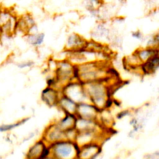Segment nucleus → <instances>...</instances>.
Wrapping results in <instances>:
<instances>
[{"instance_id": "nucleus-1", "label": "nucleus", "mask_w": 159, "mask_h": 159, "mask_svg": "<svg viewBox=\"0 0 159 159\" xmlns=\"http://www.w3.org/2000/svg\"><path fill=\"white\" fill-rule=\"evenodd\" d=\"M48 147L50 155L56 159H78L80 146L75 141L62 140Z\"/></svg>"}, {"instance_id": "nucleus-2", "label": "nucleus", "mask_w": 159, "mask_h": 159, "mask_svg": "<svg viewBox=\"0 0 159 159\" xmlns=\"http://www.w3.org/2000/svg\"><path fill=\"white\" fill-rule=\"evenodd\" d=\"M49 155L48 145L40 139L35 141L29 148L25 159H42Z\"/></svg>"}, {"instance_id": "nucleus-3", "label": "nucleus", "mask_w": 159, "mask_h": 159, "mask_svg": "<svg viewBox=\"0 0 159 159\" xmlns=\"http://www.w3.org/2000/svg\"><path fill=\"white\" fill-rule=\"evenodd\" d=\"M101 111L90 102H80L77 104L75 115L80 118L98 120Z\"/></svg>"}, {"instance_id": "nucleus-4", "label": "nucleus", "mask_w": 159, "mask_h": 159, "mask_svg": "<svg viewBox=\"0 0 159 159\" xmlns=\"http://www.w3.org/2000/svg\"><path fill=\"white\" fill-rule=\"evenodd\" d=\"M41 139L48 145H50L55 142L65 140V132L59 129L54 121L46 127Z\"/></svg>"}, {"instance_id": "nucleus-5", "label": "nucleus", "mask_w": 159, "mask_h": 159, "mask_svg": "<svg viewBox=\"0 0 159 159\" xmlns=\"http://www.w3.org/2000/svg\"><path fill=\"white\" fill-rule=\"evenodd\" d=\"M101 143L91 142L80 146L78 159H95L101 152Z\"/></svg>"}, {"instance_id": "nucleus-6", "label": "nucleus", "mask_w": 159, "mask_h": 159, "mask_svg": "<svg viewBox=\"0 0 159 159\" xmlns=\"http://www.w3.org/2000/svg\"><path fill=\"white\" fill-rule=\"evenodd\" d=\"M102 124L98 120L86 119L77 117L75 128L78 132L101 131Z\"/></svg>"}, {"instance_id": "nucleus-7", "label": "nucleus", "mask_w": 159, "mask_h": 159, "mask_svg": "<svg viewBox=\"0 0 159 159\" xmlns=\"http://www.w3.org/2000/svg\"><path fill=\"white\" fill-rule=\"evenodd\" d=\"M61 95L59 94V92L55 88L49 86L43 91L42 99L49 106H57Z\"/></svg>"}, {"instance_id": "nucleus-8", "label": "nucleus", "mask_w": 159, "mask_h": 159, "mask_svg": "<svg viewBox=\"0 0 159 159\" xmlns=\"http://www.w3.org/2000/svg\"><path fill=\"white\" fill-rule=\"evenodd\" d=\"M77 104H78L74 101L62 94L58 100L57 106L63 111L65 114H75Z\"/></svg>"}, {"instance_id": "nucleus-9", "label": "nucleus", "mask_w": 159, "mask_h": 159, "mask_svg": "<svg viewBox=\"0 0 159 159\" xmlns=\"http://www.w3.org/2000/svg\"><path fill=\"white\" fill-rule=\"evenodd\" d=\"M77 117L75 114H65V116L58 120H55V124L63 131L75 128Z\"/></svg>"}, {"instance_id": "nucleus-10", "label": "nucleus", "mask_w": 159, "mask_h": 159, "mask_svg": "<svg viewBox=\"0 0 159 159\" xmlns=\"http://www.w3.org/2000/svg\"><path fill=\"white\" fill-rule=\"evenodd\" d=\"M158 67V55H153L144 61L142 64V69L145 73L150 74L153 73Z\"/></svg>"}, {"instance_id": "nucleus-11", "label": "nucleus", "mask_w": 159, "mask_h": 159, "mask_svg": "<svg viewBox=\"0 0 159 159\" xmlns=\"http://www.w3.org/2000/svg\"><path fill=\"white\" fill-rule=\"evenodd\" d=\"M16 15L9 9L0 8V28L9 22Z\"/></svg>"}, {"instance_id": "nucleus-12", "label": "nucleus", "mask_w": 159, "mask_h": 159, "mask_svg": "<svg viewBox=\"0 0 159 159\" xmlns=\"http://www.w3.org/2000/svg\"><path fill=\"white\" fill-rule=\"evenodd\" d=\"M44 39V34H29L27 36V41L32 45L37 46L42 43Z\"/></svg>"}, {"instance_id": "nucleus-13", "label": "nucleus", "mask_w": 159, "mask_h": 159, "mask_svg": "<svg viewBox=\"0 0 159 159\" xmlns=\"http://www.w3.org/2000/svg\"><path fill=\"white\" fill-rule=\"evenodd\" d=\"M27 119H24L20 120H19L17 122H14V123H11V124H1L0 125V132H6L11 131L13 130L14 129L19 127V125H22L24 124Z\"/></svg>"}, {"instance_id": "nucleus-14", "label": "nucleus", "mask_w": 159, "mask_h": 159, "mask_svg": "<svg viewBox=\"0 0 159 159\" xmlns=\"http://www.w3.org/2000/svg\"><path fill=\"white\" fill-rule=\"evenodd\" d=\"M83 41L80 37H77L75 35H71L69 37L67 45L68 48H80L83 45Z\"/></svg>"}, {"instance_id": "nucleus-15", "label": "nucleus", "mask_w": 159, "mask_h": 159, "mask_svg": "<svg viewBox=\"0 0 159 159\" xmlns=\"http://www.w3.org/2000/svg\"><path fill=\"white\" fill-rule=\"evenodd\" d=\"M34 65L33 61H22L19 63L17 66L20 69H24V68H29L31 67L32 65Z\"/></svg>"}, {"instance_id": "nucleus-16", "label": "nucleus", "mask_w": 159, "mask_h": 159, "mask_svg": "<svg viewBox=\"0 0 159 159\" xmlns=\"http://www.w3.org/2000/svg\"><path fill=\"white\" fill-rule=\"evenodd\" d=\"M133 35H134V37H136V38H138V39H140V37H141V35H140V32H134Z\"/></svg>"}, {"instance_id": "nucleus-17", "label": "nucleus", "mask_w": 159, "mask_h": 159, "mask_svg": "<svg viewBox=\"0 0 159 159\" xmlns=\"http://www.w3.org/2000/svg\"><path fill=\"white\" fill-rule=\"evenodd\" d=\"M42 159H56V158H55L54 157H53L52 156H51L50 155H48V156L44 157V158H42Z\"/></svg>"}, {"instance_id": "nucleus-18", "label": "nucleus", "mask_w": 159, "mask_h": 159, "mask_svg": "<svg viewBox=\"0 0 159 159\" xmlns=\"http://www.w3.org/2000/svg\"><path fill=\"white\" fill-rule=\"evenodd\" d=\"M147 159H155V157H148Z\"/></svg>"}, {"instance_id": "nucleus-19", "label": "nucleus", "mask_w": 159, "mask_h": 159, "mask_svg": "<svg viewBox=\"0 0 159 159\" xmlns=\"http://www.w3.org/2000/svg\"><path fill=\"white\" fill-rule=\"evenodd\" d=\"M1 7H1V1L0 0V8Z\"/></svg>"}]
</instances>
